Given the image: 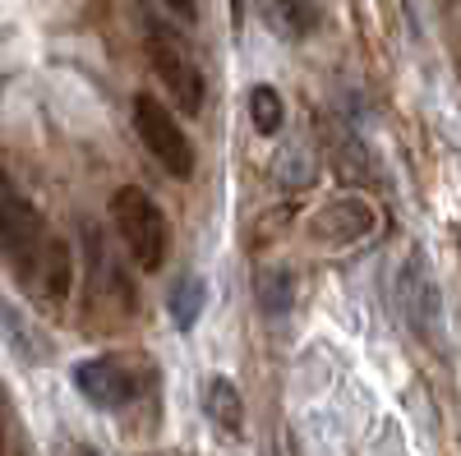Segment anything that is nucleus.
I'll use <instances>...</instances> for the list:
<instances>
[{
    "mask_svg": "<svg viewBox=\"0 0 461 456\" xmlns=\"http://www.w3.org/2000/svg\"><path fill=\"white\" fill-rule=\"evenodd\" d=\"M32 286L42 291L47 304H60V300L69 295V249H65L60 240H51V249H47V258H42V273H37Z\"/></svg>",
    "mask_w": 461,
    "mask_h": 456,
    "instance_id": "9b49d317",
    "label": "nucleus"
},
{
    "mask_svg": "<svg viewBox=\"0 0 461 456\" xmlns=\"http://www.w3.org/2000/svg\"><path fill=\"white\" fill-rule=\"evenodd\" d=\"M230 14H236V19H240V0H230Z\"/></svg>",
    "mask_w": 461,
    "mask_h": 456,
    "instance_id": "dca6fc26",
    "label": "nucleus"
},
{
    "mask_svg": "<svg viewBox=\"0 0 461 456\" xmlns=\"http://www.w3.org/2000/svg\"><path fill=\"white\" fill-rule=\"evenodd\" d=\"M143 32H148V60H152V69H158V79L167 84L171 102L185 111V116H199L203 111V69H199L194 51H189L185 37L158 14L143 19Z\"/></svg>",
    "mask_w": 461,
    "mask_h": 456,
    "instance_id": "7ed1b4c3",
    "label": "nucleus"
},
{
    "mask_svg": "<svg viewBox=\"0 0 461 456\" xmlns=\"http://www.w3.org/2000/svg\"><path fill=\"white\" fill-rule=\"evenodd\" d=\"M249 121H254L258 134L273 139V134L282 130V121H286V102H282V93H277V88H267V84L249 88Z\"/></svg>",
    "mask_w": 461,
    "mask_h": 456,
    "instance_id": "f8f14e48",
    "label": "nucleus"
},
{
    "mask_svg": "<svg viewBox=\"0 0 461 456\" xmlns=\"http://www.w3.org/2000/svg\"><path fill=\"white\" fill-rule=\"evenodd\" d=\"M134 130H139L143 148H148L176 180L194 175V143L185 139L180 121H176L152 93H139V97H134Z\"/></svg>",
    "mask_w": 461,
    "mask_h": 456,
    "instance_id": "39448f33",
    "label": "nucleus"
},
{
    "mask_svg": "<svg viewBox=\"0 0 461 456\" xmlns=\"http://www.w3.org/2000/svg\"><path fill=\"white\" fill-rule=\"evenodd\" d=\"M203 406H208V420L217 429H226V434H240L245 429V401H240L236 388H230V378H212Z\"/></svg>",
    "mask_w": 461,
    "mask_h": 456,
    "instance_id": "9d476101",
    "label": "nucleus"
},
{
    "mask_svg": "<svg viewBox=\"0 0 461 456\" xmlns=\"http://www.w3.org/2000/svg\"><path fill=\"white\" fill-rule=\"evenodd\" d=\"M0 249L14 258L19 277L32 286L37 273H42V258L51 249V236H47V221L42 212L32 208V199L14 184L10 171H0Z\"/></svg>",
    "mask_w": 461,
    "mask_h": 456,
    "instance_id": "f257e3e1",
    "label": "nucleus"
},
{
    "mask_svg": "<svg viewBox=\"0 0 461 456\" xmlns=\"http://www.w3.org/2000/svg\"><path fill=\"white\" fill-rule=\"evenodd\" d=\"M74 456H93V452H88V447H74Z\"/></svg>",
    "mask_w": 461,
    "mask_h": 456,
    "instance_id": "f3484780",
    "label": "nucleus"
},
{
    "mask_svg": "<svg viewBox=\"0 0 461 456\" xmlns=\"http://www.w3.org/2000/svg\"><path fill=\"white\" fill-rule=\"evenodd\" d=\"M203 300H208V282L203 277H194V273H185L176 286H171V295H167V309H171V318H176V327L180 332H189L199 318H203Z\"/></svg>",
    "mask_w": 461,
    "mask_h": 456,
    "instance_id": "1a4fd4ad",
    "label": "nucleus"
},
{
    "mask_svg": "<svg viewBox=\"0 0 461 456\" xmlns=\"http://www.w3.org/2000/svg\"><path fill=\"white\" fill-rule=\"evenodd\" d=\"M158 5L167 14H176L180 23H199V5H194V0H158Z\"/></svg>",
    "mask_w": 461,
    "mask_h": 456,
    "instance_id": "2eb2a0df",
    "label": "nucleus"
},
{
    "mask_svg": "<svg viewBox=\"0 0 461 456\" xmlns=\"http://www.w3.org/2000/svg\"><path fill=\"white\" fill-rule=\"evenodd\" d=\"M254 286H258L263 314H286V309H291V300H295V277H291L286 268H263Z\"/></svg>",
    "mask_w": 461,
    "mask_h": 456,
    "instance_id": "ddd939ff",
    "label": "nucleus"
},
{
    "mask_svg": "<svg viewBox=\"0 0 461 456\" xmlns=\"http://www.w3.org/2000/svg\"><path fill=\"white\" fill-rule=\"evenodd\" d=\"M374 226V212L365 208V203H356V199H341V203H332V208H323L319 217H314V236L319 240H360L365 231Z\"/></svg>",
    "mask_w": 461,
    "mask_h": 456,
    "instance_id": "0eeeda50",
    "label": "nucleus"
},
{
    "mask_svg": "<svg viewBox=\"0 0 461 456\" xmlns=\"http://www.w3.org/2000/svg\"><path fill=\"white\" fill-rule=\"evenodd\" d=\"M267 23H273L286 42H300L323 23V10L314 0H267Z\"/></svg>",
    "mask_w": 461,
    "mask_h": 456,
    "instance_id": "6e6552de",
    "label": "nucleus"
},
{
    "mask_svg": "<svg viewBox=\"0 0 461 456\" xmlns=\"http://www.w3.org/2000/svg\"><path fill=\"white\" fill-rule=\"evenodd\" d=\"M0 456H5V452H0Z\"/></svg>",
    "mask_w": 461,
    "mask_h": 456,
    "instance_id": "a211bd4d",
    "label": "nucleus"
},
{
    "mask_svg": "<svg viewBox=\"0 0 461 456\" xmlns=\"http://www.w3.org/2000/svg\"><path fill=\"white\" fill-rule=\"evenodd\" d=\"M111 226H115V236H121V245L130 249V258L143 273H158L167 263V245H171L167 217L139 184H121L111 194Z\"/></svg>",
    "mask_w": 461,
    "mask_h": 456,
    "instance_id": "f03ea898",
    "label": "nucleus"
},
{
    "mask_svg": "<svg viewBox=\"0 0 461 456\" xmlns=\"http://www.w3.org/2000/svg\"><path fill=\"white\" fill-rule=\"evenodd\" d=\"M69 378H74V388H79L97 410H125L148 388V369L134 355H93V360H79Z\"/></svg>",
    "mask_w": 461,
    "mask_h": 456,
    "instance_id": "20e7f679",
    "label": "nucleus"
},
{
    "mask_svg": "<svg viewBox=\"0 0 461 456\" xmlns=\"http://www.w3.org/2000/svg\"><path fill=\"white\" fill-rule=\"evenodd\" d=\"M397 295H402V314H406L411 332L425 336L429 346H438V336H443V300H438V286H434L429 268L420 258H411L402 268Z\"/></svg>",
    "mask_w": 461,
    "mask_h": 456,
    "instance_id": "423d86ee",
    "label": "nucleus"
},
{
    "mask_svg": "<svg viewBox=\"0 0 461 456\" xmlns=\"http://www.w3.org/2000/svg\"><path fill=\"white\" fill-rule=\"evenodd\" d=\"M0 327L10 332V346H14V351H19L23 360H47V351H42V346H37V341H32V332H28L23 314L14 309L10 300H0Z\"/></svg>",
    "mask_w": 461,
    "mask_h": 456,
    "instance_id": "4468645a",
    "label": "nucleus"
}]
</instances>
